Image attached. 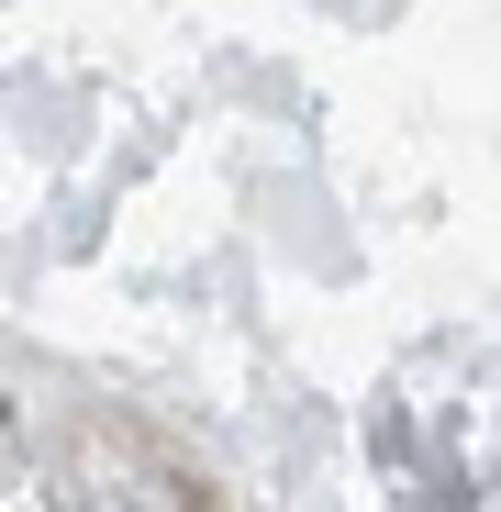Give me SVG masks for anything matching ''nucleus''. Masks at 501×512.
<instances>
[{
	"instance_id": "nucleus-1",
	"label": "nucleus",
	"mask_w": 501,
	"mask_h": 512,
	"mask_svg": "<svg viewBox=\"0 0 501 512\" xmlns=\"http://www.w3.org/2000/svg\"><path fill=\"white\" fill-rule=\"evenodd\" d=\"M12 512H234L223 479L156 435L112 390H78L56 368H23L12 412Z\"/></svg>"
}]
</instances>
